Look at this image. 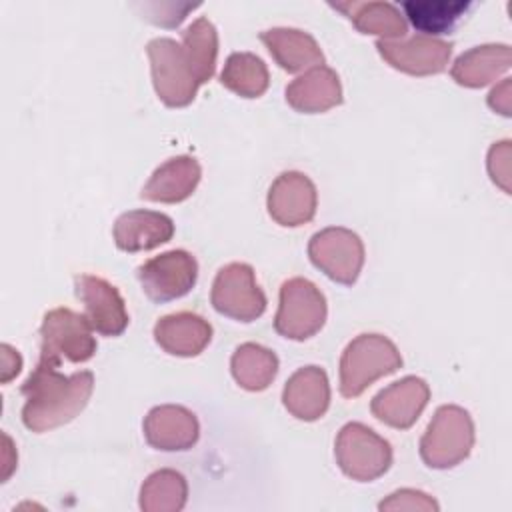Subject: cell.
Wrapping results in <instances>:
<instances>
[{
  "mask_svg": "<svg viewBox=\"0 0 512 512\" xmlns=\"http://www.w3.org/2000/svg\"><path fill=\"white\" fill-rule=\"evenodd\" d=\"M94 390V374L80 370L70 376L58 366L40 362L24 380L22 422L32 432H46L72 422L88 404Z\"/></svg>",
  "mask_w": 512,
  "mask_h": 512,
  "instance_id": "obj_1",
  "label": "cell"
},
{
  "mask_svg": "<svg viewBox=\"0 0 512 512\" xmlns=\"http://www.w3.org/2000/svg\"><path fill=\"white\" fill-rule=\"evenodd\" d=\"M402 368L396 344L382 334H360L348 342L340 356V394L360 396L372 382Z\"/></svg>",
  "mask_w": 512,
  "mask_h": 512,
  "instance_id": "obj_2",
  "label": "cell"
},
{
  "mask_svg": "<svg viewBox=\"0 0 512 512\" xmlns=\"http://www.w3.org/2000/svg\"><path fill=\"white\" fill-rule=\"evenodd\" d=\"M474 446V422L468 410L456 404L440 406L424 436L420 438V458L434 470H448L464 462Z\"/></svg>",
  "mask_w": 512,
  "mask_h": 512,
  "instance_id": "obj_3",
  "label": "cell"
},
{
  "mask_svg": "<svg viewBox=\"0 0 512 512\" xmlns=\"http://www.w3.org/2000/svg\"><path fill=\"white\" fill-rule=\"evenodd\" d=\"M84 314L70 308H54L44 314L40 326V362L60 366L62 360L82 364L96 354V338Z\"/></svg>",
  "mask_w": 512,
  "mask_h": 512,
  "instance_id": "obj_4",
  "label": "cell"
},
{
  "mask_svg": "<svg viewBox=\"0 0 512 512\" xmlns=\"http://www.w3.org/2000/svg\"><path fill=\"white\" fill-rule=\"evenodd\" d=\"M334 456L340 470L356 482H372L392 466V446L362 422H348L334 442Z\"/></svg>",
  "mask_w": 512,
  "mask_h": 512,
  "instance_id": "obj_5",
  "label": "cell"
},
{
  "mask_svg": "<svg viewBox=\"0 0 512 512\" xmlns=\"http://www.w3.org/2000/svg\"><path fill=\"white\" fill-rule=\"evenodd\" d=\"M328 306L320 288L306 278H290L280 286V304L274 316V330L288 340H308L326 322Z\"/></svg>",
  "mask_w": 512,
  "mask_h": 512,
  "instance_id": "obj_6",
  "label": "cell"
},
{
  "mask_svg": "<svg viewBox=\"0 0 512 512\" xmlns=\"http://www.w3.org/2000/svg\"><path fill=\"white\" fill-rule=\"evenodd\" d=\"M152 84L168 108L188 106L198 92V80L186 60L182 44L172 38H154L146 46Z\"/></svg>",
  "mask_w": 512,
  "mask_h": 512,
  "instance_id": "obj_7",
  "label": "cell"
},
{
  "mask_svg": "<svg viewBox=\"0 0 512 512\" xmlns=\"http://www.w3.org/2000/svg\"><path fill=\"white\" fill-rule=\"evenodd\" d=\"M210 302L218 314L238 322H254L268 304L264 290L256 282L254 268L246 262H230L218 270Z\"/></svg>",
  "mask_w": 512,
  "mask_h": 512,
  "instance_id": "obj_8",
  "label": "cell"
},
{
  "mask_svg": "<svg viewBox=\"0 0 512 512\" xmlns=\"http://www.w3.org/2000/svg\"><path fill=\"white\" fill-rule=\"evenodd\" d=\"M308 258L330 280L352 286L364 266V244L356 232L328 226L310 238Z\"/></svg>",
  "mask_w": 512,
  "mask_h": 512,
  "instance_id": "obj_9",
  "label": "cell"
},
{
  "mask_svg": "<svg viewBox=\"0 0 512 512\" xmlns=\"http://www.w3.org/2000/svg\"><path fill=\"white\" fill-rule=\"evenodd\" d=\"M142 292L156 304L186 296L198 278V262L186 250L162 252L138 266Z\"/></svg>",
  "mask_w": 512,
  "mask_h": 512,
  "instance_id": "obj_10",
  "label": "cell"
},
{
  "mask_svg": "<svg viewBox=\"0 0 512 512\" xmlns=\"http://www.w3.org/2000/svg\"><path fill=\"white\" fill-rule=\"evenodd\" d=\"M452 44L440 38L414 34L400 40H376V50L386 64L410 76L444 72L452 56Z\"/></svg>",
  "mask_w": 512,
  "mask_h": 512,
  "instance_id": "obj_11",
  "label": "cell"
},
{
  "mask_svg": "<svg viewBox=\"0 0 512 512\" xmlns=\"http://www.w3.org/2000/svg\"><path fill=\"white\" fill-rule=\"evenodd\" d=\"M74 292L84 304V316L102 336H120L128 326V312L118 288L92 274L74 276Z\"/></svg>",
  "mask_w": 512,
  "mask_h": 512,
  "instance_id": "obj_12",
  "label": "cell"
},
{
  "mask_svg": "<svg viewBox=\"0 0 512 512\" xmlns=\"http://www.w3.org/2000/svg\"><path fill=\"white\" fill-rule=\"evenodd\" d=\"M316 206L318 192L314 182L296 170H288L276 176L266 198L270 218L286 228L308 224L316 214Z\"/></svg>",
  "mask_w": 512,
  "mask_h": 512,
  "instance_id": "obj_13",
  "label": "cell"
},
{
  "mask_svg": "<svg viewBox=\"0 0 512 512\" xmlns=\"http://www.w3.org/2000/svg\"><path fill=\"white\" fill-rule=\"evenodd\" d=\"M430 400L426 380L418 376H404L382 388L370 402L374 418L396 430L410 428L422 414Z\"/></svg>",
  "mask_w": 512,
  "mask_h": 512,
  "instance_id": "obj_14",
  "label": "cell"
},
{
  "mask_svg": "<svg viewBox=\"0 0 512 512\" xmlns=\"http://www.w3.org/2000/svg\"><path fill=\"white\" fill-rule=\"evenodd\" d=\"M146 442L162 452L190 450L200 436V424L192 410L178 404L154 406L142 424Z\"/></svg>",
  "mask_w": 512,
  "mask_h": 512,
  "instance_id": "obj_15",
  "label": "cell"
},
{
  "mask_svg": "<svg viewBox=\"0 0 512 512\" xmlns=\"http://www.w3.org/2000/svg\"><path fill=\"white\" fill-rule=\"evenodd\" d=\"M282 404L298 420L314 422L322 418L330 406V382L324 368H298L284 384Z\"/></svg>",
  "mask_w": 512,
  "mask_h": 512,
  "instance_id": "obj_16",
  "label": "cell"
},
{
  "mask_svg": "<svg viewBox=\"0 0 512 512\" xmlns=\"http://www.w3.org/2000/svg\"><path fill=\"white\" fill-rule=\"evenodd\" d=\"M156 344L180 358L198 356L212 340V326L206 318L194 312H176L162 316L154 324Z\"/></svg>",
  "mask_w": 512,
  "mask_h": 512,
  "instance_id": "obj_17",
  "label": "cell"
},
{
  "mask_svg": "<svg viewBox=\"0 0 512 512\" xmlns=\"http://www.w3.org/2000/svg\"><path fill=\"white\" fill-rule=\"evenodd\" d=\"M286 102L296 112L320 114L342 104V84L338 74L320 64L294 78L286 86Z\"/></svg>",
  "mask_w": 512,
  "mask_h": 512,
  "instance_id": "obj_18",
  "label": "cell"
},
{
  "mask_svg": "<svg viewBox=\"0 0 512 512\" xmlns=\"http://www.w3.org/2000/svg\"><path fill=\"white\" fill-rule=\"evenodd\" d=\"M174 222L156 210H128L114 222V242L124 252H144L170 242Z\"/></svg>",
  "mask_w": 512,
  "mask_h": 512,
  "instance_id": "obj_19",
  "label": "cell"
},
{
  "mask_svg": "<svg viewBox=\"0 0 512 512\" xmlns=\"http://www.w3.org/2000/svg\"><path fill=\"white\" fill-rule=\"evenodd\" d=\"M202 178V168L192 156H174L160 164L144 184L140 198L162 204H178L192 196Z\"/></svg>",
  "mask_w": 512,
  "mask_h": 512,
  "instance_id": "obj_20",
  "label": "cell"
},
{
  "mask_svg": "<svg viewBox=\"0 0 512 512\" xmlns=\"http://www.w3.org/2000/svg\"><path fill=\"white\" fill-rule=\"evenodd\" d=\"M260 40L264 42L276 64L290 74L320 66L324 62V54L316 38L304 30L270 28L260 32Z\"/></svg>",
  "mask_w": 512,
  "mask_h": 512,
  "instance_id": "obj_21",
  "label": "cell"
},
{
  "mask_svg": "<svg viewBox=\"0 0 512 512\" xmlns=\"http://www.w3.org/2000/svg\"><path fill=\"white\" fill-rule=\"evenodd\" d=\"M510 62L508 44H482L462 52L454 60L450 76L464 88H482L506 74L510 70Z\"/></svg>",
  "mask_w": 512,
  "mask_h": 512,
  "instance_id": "obj_22",
  "label": "cell"
},
{
  "mask_svg": "<svg viewBox=\"0 0 512 512\" xmlns=\"http://www.w3.org/2000/svg\"><path fill=\"white\" fill-rule=\"evenodd\" d=\"M332 8L340 10L358 32L376 34L378 40H400L408 32L404 14L390 2H332Z\"/></svg>",
  "mask_w": 512,
  "mask_h": 512,
  "instance_id": "obj_23",
  "label": "cell"
},
{
  "mask_svg": "<svg viewBox=\"0 0 512 512\" xmlns=\"http://www.w3.org/2000/svg\"><path fill=\"white\" fill-rule=\"evenodd\" d=\"M230 372L240 388L262 392L278 374V356L262 344L244 342L230 358Z\"/></svg>",
  "mask_w": 512,
  "mask_h": 512,
  "instance_id": "obj_24",
  "label": "cell"
},
{
  "mask_svg": "<svg viewBox=\"0 0 512 512\" xmlns=\"http://www.w3.org/2000/svg\"><path fill=\"white\" fill-rule=\"evenodd\" d=\"M412 26L424 36L450 34L472 8L468 0H404L400 2Z\"/></svg>",
  "mask_w": 512,
  "mask_h": 512,
  "instance_id": "obj_25",
  "label": "cell"
},
{
  "mask_svg": "<svg viewBox=\"0 0 512 512\" xmlns=\"http://www.w3.org/2000/svg\"><path fill=\"white\" fill-rule=\"evenodd\" d=\"M220 82L242 98H258L268 90L270 74L260 56L252 52H232L224 62Z\"/></svg>",
  "mask_w": 512,
  "mask_h": 512,
  "instance_id": "obj_26",
  "label": "cell"
},
{
  "mask_svg": "<svg viewBox=\"0 0 512 512\" xmlns=\"http://www.w3.org/2000/svg\"><path fill=\"white\" fill-rule=\"evenodd\" d=\"M182 48L186 60L202 86L214 76L216 56H218V32L216 26L200 16L182 32Z\"/></svg>",
  "mask_w": 512,
  "mask_h": 512,
  "instance_id": "obj_27",
  "label": "cell"
},
{
  "mask_svg": "<svg viewBox=\"0 0 512 512\" xmlns=\"http://www.w3.org/2000/svg\"><path fill=\"white\" fill-rule=\"evenodd\" d=\"M186 500L188 482L172 468L152 472L140 486V508L144 512H178L186 506Z\"/></svg>",
  "mask_w": 512,
  "mask_h": 512,
  "instance_id": "obj_28",
  "label": "cell"
},
{
  "mask_svg": "<svg viewBox=\"0 0 512 512\" xmlns=\"http://www.w3.org/2000/svg\"><path fill=\"white\" fill-rule=\"evenodd\" d=\"M510 156H512L510 140H502L490 146L488 160H486L492 182L498 184L506 194H510Z\"/></svg>",
  "mask_w": 512,
  "mask_h": 512,
  "instance_id": "obj_29",
  "label": "cell"
},
{
  "mask_svg": "<svg viewBox=\"0 0 512 512\" xmlns=\"http://www.w3.org/2000/svg\"><path fill=\"white\" fill-rule=\"evenodd\" d=\"M380 510H438V504L424 492L402 488L378 504Z\"/></svg>",
  "mask_w": 512,
  "mask_h": 512,
  "instance_id": "obj_30",
  "label": "cell"
},
{
  "mask_svg": "<svg viewBox=\"0 0 512 512\" xmlns=\"http://www.w3.org/2000/svg\"><path fill=\"white\" fill-rule=\"evenodd\" d=\"M200 4H180V2H152V4H144V12L148 14L146 20H150L152 24H158V26H178L184 18H186V12L188 10H194L198 8Z\"/></svg>",
  "mask_w": 512,
  "mask_h": 512,
  "instance_id": "obj_31",
  "label": "cell"
},
{
  "mask_svg": "<svg viewBox=\"0 0 512 512\" xmlns=\"http://www.w3.org/2000/svg\"><path fill=\"white\" fill-rule=\"evenodd\" d=\"M488 106L502 116H510V78H504L488 94Z\"/></svg>",
  "mask_w": 512,
  "mask_h": 512,
  "instance_id": "obj_32",
  "label": "cell"
},
{
  "mask_svg": "<svg viewBox=\"0 0 512 512\" xmlns=\"http://www.w3.org/2000/svg\"><path fill=\"white\" fill-rule=\"evenodd\" d=\"M2 382H10L22 368V356L10 344H2Z\"/></svg>",
  "mask_w": 512,
  "mask_h": 512,
  "instance_id": "obj_33",
  "label": "cell"
}]
</instances>
